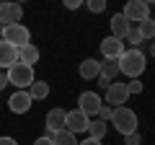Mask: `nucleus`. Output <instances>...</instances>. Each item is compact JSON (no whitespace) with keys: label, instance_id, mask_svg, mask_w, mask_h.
Returning <instances> with one entry per match:
<instances>
[{"label":"nucleus","instance_id":"ddd939ff","mask_svg":"<svg viewBox=\"0 0 155 145\" xmlns=\"http://www.w3.org/2000/svg\"><path fill=\"white\" fill-rule=\"evenodd\" d=\"M132 31V23L127 21V18L122 16V13H116V16H111V36L114 39H127V34Z\"/></svg>","mask_w":155,"mask_h":145},{"label":"nucleus","instance_id":"9d476101","mask_svg":"<svg viewBox=\"0 0 155 145\" xmlns=\"http://www.w3.org/2000/svg\"><path fill=\"white\" fill-rule=\"evenodd\" d=\"M101 55H104V60H119L124 55V42L114 39V36H106L101 42Z\"/></svg>","mask_w":155,"mask_h":145},{"label":"nucleus","instance_id":"f3484780","mask_svg":"<svg viewBox=\"0 0 155 145\" xmlns=\"http://www.w3.org/2000/svg\"><path fill=\"white\" fill-rule=\"evenodd\" d=\"M18 62H23V65L34 67V62H39V49H36L34 44L21 47V49H18Z\"/></svg>","mask_w":155,"mask_h":145},{"label":"nucleus","instance_id":"2eb2a0df","mask_svg":"<svg viewBox=\"0 0 155 145\" xmlns=\"http://www.w3.org/2000/svg\"><path fill=\"white\" fill-rule=\"evenodd\" d=\"M80 78H85V80H91V78H98L101 75V62L98 60H93V57H88V60H83L80 62Z\"/></svg>","mask_w":155,"mask_h":145},{"label":"nucleus","instance_id":"f257e3e1","mask_svg":"<svg viewBox=\"0 0 155 145\" xmlns=\"http://www.w3.org/2000/svg\"><path fill=\"white\" fill-rule=\"evenodd\" d=\"M116 65H119V72L122 75H127L129 80H134L145 72V55L140 49H124V55L116 60Z\"/></svg>","mask_w":155,"mask_h":145},{"label":"nucleus","instance_id":"1a4fd4ad","mask_svg":"<svg viewBox=\"0 0 155 145\" xmlns=\"http://www.w3.org/2000/svg\"><path fill=\"white\" fill-rule=\"evenodd\" d=\"M129 99V91H127V83H111L109 88H106V104L111 106V109H116V106H124Z\"/></svg>","mask_w":155,"mask_h":145},{"label":"nucleus","instance_id":"f03ea898","mask_svg":"<svg viewBox=\"0 0 155 145\" xmlns=\"http://www.w3.org/2000/svg\"><path fill=\"white\" fill-rule=\"evenodd\" d=\"M111 124H114L116 132H122L124 137L132 132H137V114L127 106H116L114 112H111Z\"/></svg>","mask_w":155,"mask_h":145},{"label":"nucleus","instance_id":"39448f33","mask_svg":"<svg viewBox=\"0 0 155 145\" xmlns=\"http://www.w3.org/2000/svg\"><path fill=\"white\" fill-rule=\"evenodd\" d=\"M104 106V101H101L98 93H93V91H83V93L78 96V109L85 114V117H98V109Z\"/></svg>","mask_w":155,"mask_h":145},{"label":"nucleus","instance_id":"c85d7f7f","mask_svg":"<svg viewBox=\"0 0 155 145\" xmlns=\"http://www.w3.org/2000/svg\"><path fill=\"white\" fill-rule=\"evenodd\" d=\"M5 86H8V75H5V72H0V91H5Z\"/></svg>","mask_w":155,"mask_h":145},{"label":"nucleus","instance_id":"5701e85b","mask_svg":"<svg viewBox=\"0 0 155 145\" xmlns=\"http://www.w3.org/2000/svg\"><path fill=\"white\" fill-rule=\"evenodd\" d=\"M88 11L91 13H104L106 11V3H104V0H88Z\"/></svg>","mask_w":155,"mask_h":145},{"label":"nucleus","instance_id":"0eeeda50","mask_svg":"<svg viewBox=\"0 0 155 145\" xmlns=\"http://www.w3.org/2000/svg\"><path fill=\"white\" fill-rule=\"evenodd\" d=\"M65 119H67L65 109H52V112H47V119H44L47 137H54L57 132H62V130H65Z\"/></svg>","mask_w":155,"mask_h":145},{"label":"nucleus","instance_id":"393cba45","mask_svg":"<svg viewBox=\"0 0 155 145\" xmlns=\"http://www.w3.org/2000/svg\"><path fill=\"white\" fill-rule=\"evenodd\" d=\"M140 143H142V135L140 132H132V135L124 137V145H140Z\"/></svg>","mask_w":155,"mask_h":145},{"label":"nucleus","instance_id":"a211bd4d","mask_svg":"<svg viewBox=\"0 0 155 145\" xmlns=\"http://www.w3.org/2000/svg\"><path fill=\"white\" fill-rule=\"evenodd\" d=\"M28 96H31V101H41L49 96V83H44V80H34L31 88H28Z\"/></svg>","mask_w":155,"mask_h":145},{"label":"nucleus","instance_id":"dca6fc26","mask_svg":"<svg viewBox=\"0 0 155 145\" xmlns=\"http://www.w3.org/2000/svg\"><path fill=\"white\" fill-rule=\"evenodd\" d=\"M109 132V122H104V119H91V124H88V137L91 140H104V135Z\"/></svg>","mask_w":155,"mask_h":145},{"label":"nucleus","instance_id":"423d86ee","mask_svg":"<svg viewBox=\"0 0 155 145\" xmlns=\"http://www.w3.org/2000/svg\"><path fill=\"white\" fill-rule=\"evenodd\" d=\"M122 16L127 18L129 23H132V21L142 23V21H147V18H150V5L145 3V0H129L127 5H124Z\"/></svg>","mask_w":155,"mask_h":145},{"label":"nucleus","instance_id":"f8f14e48","mask_svg":"<svg viewBox=\"0 0 155 145\" xmlns=\"http://www.w3.org/2000/svg\"><path fill=\"white\" fill-rule=\"evenodd\" d=\"M8 109L13 114H26L31 109V96H28V91H16L11 96V101H8Z\"/></svg>","mask_w":155,"mask_h":145},{"label":"nucleus","instance_id":"aec40b11","mask_svg":"<svg viewBox=\"0 0 155 145\" xmlns=\"http://www.w3.org/2000/svg\"><path fill=\"white\" fill-rule=\"evenodd\" d=\"M137 31H140V36H142V42H153L155 39V21H142L137 26Z\"/></svg>","mask_w":155,"mask_h":145},{"label":"nucleus","instance_id":"cd10ccee","mask_svg":"<svg viewBox=\"0 0 155 145\" xmlns=\"http://www.w3.org/2000/svg\"><path fill=\"white\" fill-rule=\"evenodd\" d=\"M83 3L80 0H65V8H70V11H75V8H80Z\"/></svg>","mask_w":155,"mask_h":145},{"label":"nucleus","instance_id":"412c9836","mask_svg":"<svg viewBox=\"0 0 155 145\" xmlns=\"http://www.w3.org/2000/svg\"><path fill=\"white\" fill-rule=\"evenodd\" d=\"M52 143H54V145H78V140H75V135H72V132L62 130V132H57L54 137H52Z\"/></svg>","mask_w":155,"mask_h":145},{"label":"nucleus","instance_id":"7c9ffc66","mask_svg":"<svg viewBox=\"0 0 155 145\" xmlns=\"http://www.w3.org/2000/svg\"><path fill=\"white\" fill-rule=\"evenodd\" d=\"M0 145H18L13 137H0Z\"/></svg>","mask_w":155,"mask_h":145},{"label":"nucleus","instance_id":"20e7f679","mask_svg":"<svg viewBox=\"0 0 155 145\" xmlns=\"http://www.w3.org/2000/svg\"><path fill=\"white\" fill-rule=\"evenodd\" d=\"M3 42H8V44H13L16 49H21V47L31 44V31H28L26 26H21V23H11V26H5V31H3V36H0Z\"/></svg>","mask_w":155,"mask_h":145},{"label":"nucleus","instance_id":"b1692460","mask_svg":"<svg viewBox=\"0 0 155 145\" xmlns=\"http://www.w3.org/2000/svg\"><path fill=\"white\" fill-rule=\"evenodd\" d=\"M127 91H129V93H142V80H140V78L129 80V83H127Z\"/></svg>","mask_w":155,"mask_h":145},{"label":"nucleus","instance_id":"7ed1b4c3","mask_svg":"<svg viewBox=\"0 0 155 145\" xmlns=\"http://www.w3.org/2000/svg\"><path fill=\"white\" fill-rule=\"evenodd\" d=\"M8 86H16L18 91H26L31 88V83L36 80V75H34V67L23 65V62H16L13 67H8Z\"/></svg>","mask_w":155,"mask_h":145},{"label":"nucleus","instance_id":"a878e982","mask_svg":"<svg viewBox=\"0 0 155 145\" xmlns=\"http://www.w3.org/2000/svg\"><path fill=\"white\" fill-rule=\"evenodd\" d=\"M111 112H114V109H111V106H101V109H98V119H104V122H109V119H111Z\"/></svg>","mask_w":155,"mask_h":145},{"label":"nucleus","instance_id":"2f4dec72","mask_svg":"<svg viewBox=\"0 0 155 145\" xmlns=\"http://www.w3.org/2000/svg\"><path fill=\"white\" fill-rule=\"evenodd\" d=\"M78 145H101V143H98V140H91V137H85L83 143H78Z\"/></svg>","mask_w":155,"mask_h":145},{"label":"nucleus","instance_id":"6ab92c4d","mask_svg":"<svg viewBox=\"0 0 155 145\" xmlns=\"http://www.w3.org/2000/svg\"><path fill=\"white\" fill-rule=\"evenodd\" d=\"M101 75H104L106 80H114L116 75H119V65H116V60H104V62H101Z\"/></svg>","mask_w":155,"mask_h":145},{"label":"nucleus","instance_id":"6e6552de","mask_svg":"<svg viewBox=\"0 0 155 145\" xmlns=\"http://www.w3.org/2000/svg\"><path fill=\"white\" fill-rule=\"evenodd\" d=\"M88 124H91V119L85 117L80 109H72V112H67V119H65V130H67V132H72V135H78V132H88Z\"/></svg>","mask_w":155,"mask_h":145},{"label":"nucleus","instance_id":"bb28decb","mask_svg":"<svg viewBox=\"0 0 155 145\" xmlns=\"http://www.w3.org/2000/svg\"><path fill=\"white\" fill-rule=\"evenodd\" d=\"M34 145H54V143H52V137L41 135V137H36V143H34Z\"/></svg>","mask_w":155,"mask_h":145},{"label":"nucleus","instance_id":"9b49d317","mask_svg":"<svg viewBox=\"0 0 155 145\" xmlns=\"http://www.w3.org/2000/svg\"><path fill=\"white\" fill-rule=\"evenodd\" d=\"M23 16V8L18 3H0V21L11 26V23H18Z\"/></svg>","mask_w":155,"mask_h":145},{"label":"nucleus","instance_id":"72a5a7b5","mask_svg":"<svg viewBox=\"0 0 155 145\" xmlns=\"http://www.w3.org/2000/svg\"><path fill=\"white\" fill-rule=\"evenodd\" d=\"M3 31H5V23H3V21H0V36H3Z\"/></svg>","mask_w":155,"mask_h":145},{"label":"nucleus","instance_id":"473e14b6","mask_svg":"<svg viewBox=\"0 0 155 145\" xmlns=\"http://www.w3.org/2000/svg\"><path fill=\"white\" fill-rule=\"evenodd\" d=\"M150 55L155 57V42H153V44H150Z\"/></svg>","mask_w":155,"mask_h":145},{"label":"nucleus","instance_id":"c756f323","mask_svg":"<svg viewBox=\"0 0 155 145\" xmlns=\"http://www.w3.org/2000/svg\"><path fill=\"white\" fill-rule=\"evenodd\" d=\"M98 86H101V88H109V86H111V80H106L104 75H98Z\"/></svg>","mask_w":155,"mask_h":145},{"label":"nucleus","instance_id":"4be33fe9","mask_svg":"<svg viewBox=\"0 0 155 145\" xmlns=\"http://www.w3.org/2000/svg\"><path fill=\"white\" fill-rule=\"evenodd\" d=\"M127 39H129V44H132V49H137V47L142 44V36H140V31H137V29H132V31L127 34Z\"/></svg>","mask_w":155,"mask_h":145},{"label":"nucleus","instance_id":"4468645a","mask_svg":"<svg viewBox=\"0 0 155 145\" xmlns=\"http://www.w3.org/2000/svg\"><path fill=\"white\" fill-rule=\"evenodd\" d=\"M18 62V49L13 44H8V42H3L0 39V67H13Z\"/></svg>","mask_w":155,"mask_h":145}]
</instances>
